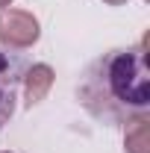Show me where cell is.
<instances>
[{"mask_svg": "<svg viewBox=\"0 0 150 153\" xmlns=\"http://www.w3.org/2000/svg\"><path fill=\"white\" fill-rule=\"evenodd\" d=\"M106 79H109V88L118 100H124L130 106H147L150 103V79H147L144 50L118 53L109 62Z\"/></svg>", "mask_w": 150, "mask_h": 153, "instance_id": "cell-1", "label": "cell"}, {"mask_svg": "<svg viewBox=\"0 0 150 153\" xmlns=\"http://www.w3.org/2000/svg\"><path fill=\"white\" fill-rule=\"evenodd\" d=\"M38 38V24L27 12H3L0 15V41H9L15 47H27Z\"/></svg>", "mask_w": 150, "mask_h": 153, "instance_id": "cell-2", "label": "cell"}, {"mask_svg": "<svg viewBox=\"0 0 150 153\" xmlns=\"http://www.w3.org/2000/svg\"><path fill=\"white\" fill-rule=\"evenodd\" d=\"M18 97V65L6 53H0V127L12 118Z\"/></svg>", "mask_w": 150, "mask_h": 153, "instance_id": "cell-3", "label": "cell"}, {"mask_svg": "<svg viewBox=\"0 0 150 153\" xmlns=\"http://www.w3.org/2000/svg\"><path fill=\"white\" fill-rule=\"evenodd\" d=\"M50 82H53V71H50L47 65H36V68L27 74V100H30V106L38 103L41 97L47 94Z\"/></svg>", "mask_w": 150, "mask_h": 153, "instance_id": "cell-4", "label": "cell"}, {"mask_svg": "<svg viewBox=\"0 0 150 153\" xmlns=\"http://www.w3.org/2000/svg\"><path fill=\"white\" fill-rule=\"evenodd\" d=\"M127 150L130 153H150V121L138 118L127 130Z\"/></svg>", "mask_w": 150, "mask_h": 153, "instance_id": "cell-5", "label": "cell"}, {"mask_svg": "<svg viewBox=\"0 0 150 153\" xmlns=\"http://www.w3.org/2000/svg\"><path fill=\"white\" fill-rule=\"evenodd\" d=\"M106 3H115V6H118V3H124V0H106Z\"/></svg>", "mask_w": 150, "mask_h": 153, "instance_id": "cell-6", "label": "cell"}, {"mask_svg": "<svg viewBox=\"0 0 150 153\" xmlns=\"http://www.w3.org/2000/svg\"><path fill=\"white\" fill-rule=\"evenodd\" d=\"M6 3H9V0H0V6H6Z\"/></svg>", "mask_w": 150, "mask_h": 153, "instance_id": "cell-7", "label": "cell"}]
</instances>
